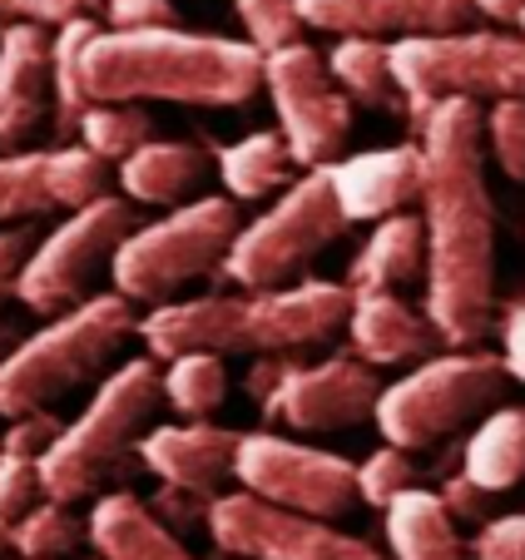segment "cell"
<instances>
[{"instance_id":"6da1fadb","label":"cell","mask_w":525,"mask_h":560,"mask_svg":"<svg viewBox=\"0 0 525 560\" xmlns=\"http://www.w3.org/2000/svg\"><path fill=\"white\" fill-rule=\"evenodd\" d=\"M427 317L446 348H476L495 303V213L486 189V119L476 100H442L421 119Z\"/></svg>"},{"instance_id":"7a4b0ae2","label":"cell","mask_w":525,"mask_h":560,"mask_svg":"<svg viewBox=\"0 0 525 560\" xmlns=\"http://www.w3.org/2000/svg\"><path fill=\"white\" fill-rule=\"evenodd\" d=\"M90 100H168V105H248L262 90V50L229 35L159 31H95L84 40Z\"/></svg>"},{"instance_id":"3957f363","label":"cell","mask_w":525,"mask_h":560,"mask_svg":"<svg viewBox=\"0 0 525 560\" xmlns=\"http://www.w3.org/2000/svg\"><path fill=\"white\" fill-rule=\"evenodd\" d=\"M159 402H164V382H159L154 362L135 358L115 368L100 382L95 402L70 427H60L50 452L40 456V497L84 501L125 481L129 456L139 452V436H144Z\"/></svg>"},{"instance_id":"277c9868","label":"cell","mask_w":525,"mask_h":560,"mask_svg":"<svg viewBox=\"0 0 525 560\" xmlns=\"http://www.w3.org/2000/svg\"><path fill=\"white\" fill-rule=\"evenodd\" d=\"M129 332H139V317L125 293H90L70 313H55L50 328L21 338L0 362V417L40 412L55 397L100 377Z\"/></svg>"},{"instance_id":"5b68a950","label":"cell","mask_w":525,"mask_h":560,"mask_svg":"<svg viewBox=\"0 0 525 560\" xmlns=\"http://www.w3.org/2000/svg\"><path fill=\"white\" fill-rule=\"evenodd\" d=\"M392 74L411 125H421L442 100H525V35H401L392 40Z\"/></svg>"},{"instance_id":"8992f818","label":"cell","mask_w":525,"mask_h":560,"mask_svg":"<svg viewBox=\"0 0 525 560\" xmlns=\"http://www.w3.org/2000/svg\"><path fill=\"white\" fill-rule=\"evenodd\" d=\"M238 229V203L219 199V194L179 203L174 213L144 223V229H129V238L109 258L115 293H125L129 303H168L194 278L223 273V258H229Z\"/></svg>"},{"instance_id":"52a82bcc","label":"cell","mask_w":525,"mask_h":560,"mask_svg":"<svg viewBox=\"0 0 525 560\" xmlns=\"http://www.w3.org/2000/svg\"><path fill=\"white\" fill-rule=\"evenodd\" d=\"M347 233V213L332 194V179L323 170H307L293 179L268 213L243 223L233 238L229 258H223V278L238 283L243 293H262V288H283L313 264L323 248H332Z\"/></svg>"},{"instance_id":"ba28073f","label":"cell","mask_w":525,"mask_h":560,"mask_svg":"<svg viewBox=\"0 0 525 560\" xmlns=\"http://www.w3.org/2000/svg\"><path fill=\"white\" fill-rule=\"evenodd\" d=\"M505 368L491 352H431L421 358V368H411L407 377H397L392 387H382L377 397V427L392 446L417 452V446L442 442L446 432H456L462 422H471L476 412L501 397Z\"/></svg>"},{"instance_id":"9c48e42d","label":"cell","mask_w":525,"mask_h":560,"mask_svg":"<svg viewBox=\"0 0 525 560\" xmlns=\"http://www.w3.org/2000/svg\"><path fill=\"white\" fill-rule=\"evenodd\" d=\"M129 229H135V203L115 199V194L74 209L70 219L55 223L31 248V258L21 268V283H15V298L40 317L70 313L74 303L90 298V278L115 258V248L129 238Z\"/></svg>"},{"instance_id":"30bf717a","label":"cell","mask_w":525,"mask_h":560,"mask_svg":"<svg viewBox=\"0 0 525 560\" xmlns=\"http://www.w3.org/2000/svg\"><path fill=\"white\" fill-rule=\"evenodd\" d=\"M262 90L273 95L278 135L288 139L298 170H323L342 159L352 139V100L313 45L288 40L278 50H262Z\"/></svg>"},{"instance_id":"8fae6325","label":"cell","mask_w":525,"mask_h":560,"mask_svg":"<svg viewBox=\"0 0 525 560\" xmlns=\"http://www.w3.org/2000/svg\"><path fill=\"white\" fill-rule=\"evenodd\" d=\"M209 536L223 556L238 560H387L323 516L283 511L253 491H219L209 501Z\"/></svg>"},{"instance_id":"7c38bea8","label":"cell","mask_w":525,"mask_h":560,"mask_svg":"<svg viewBox=\"0 0 525 560\" xmlns=\"http://www.w3.org/2000/svg\"><path fill=\"white\" fill-rule=\"evenodd\" d=\"M233 476L253 497L273 501L283 511H303V516L337 521L358 501V466L342 462L332 452L288 442L273 432H248L238 436V456H233Z\"/></svg>"},{"instance_id":"4fadbf2b","label":"cell","mask_w":525,"mask_h":560,"mask_svg":"<svg viewBox=\"0 0 525 560\" xmlns=\"http://www.w3.org/2000/svg\"><path fill=\"white\" fill-rule=\"evenodd\" d=\"M377 397H382L377 368L362 362L358 352H342V358H327L317 368H298L293 362L258 407L273 422H288L298 432H342V427L368 422L377 412Z\"/></svg>"},{"instance_id":"5bb4252c","label":"cell","mask_w":525,"mask_h":560,"mask_svg":"<svg viewBox=\"0 0 525 560\" xmlns=\"http://www.w3.org/2000/svg\"><path fill=\"white\" fill-rule=\"evenodd\" d=\"M352 288L307 278L298 288H262L243 298V352H293L327 342L337 328H347Z\"/></svg>"},{"instance_id":"9a60e30c","label":"cell","mask_w":525,"mask_h":560,"mask_svg":"<svg viewBox=\"0 0 525 560\" xmlns=\"http://www.w3.org/2000/svg\"><path fill=\"white\" fill-rule=\"evenodd\" d=\"M50 115V35L11 21L0 31V154L31 149Z\"/></svg>"},{"instance_id":"2e32d148","label":"cell","mask_w":525,"mask_h":560,"mask_svg":"<svg viewBox=\"0 0 525 560\" xmlns=\"http://www.w3.org/2000/svg\"><path fill=\"white\" fill-rule=\"evenodd\" d=\"M303 25L327 35H446L466 31L471 0H298Z\"/></svg>"},{"instance_id":"e0dca14e","label":"cell","mask_w":525,"mask_h":560,"mask_svg":"<svg viewBox=\"0 0 525 560\" xmlns=\"http://www.w3.org/2000/svg\"><path fill=\"white\" fill-rule=\"evenodd\" d=\"M327 179H332L347 223H377L387 213L421 203V144H392L352 159H332Z\"/></svg>"},{"instance_id":"ac0fdd59","label":"cell","mask_w":525,"mask_h":560,"mask_svg":"<svg viewBox=\"0 0 525 560\" xmlns=\"http://www.w3.org/2000/svg\"><path fill=\"white\" fill-rule=\"evenodd\" d=\"M233 456H238V432L213 422H179V427H154L139 436V462L194 497L213 501L219 487L233 476Z\"/></svg>"},{"instance_id":"d6986e66","label":"cell","mask_w":525,"mask_h":560,"mask_svg":"<svg viewBox=\"0 0 525 560\" xmlns=\"http://www.w3.org/2000/svg\"><path fill=\"white\" fill-rule=\"evenodd\" d=\"M139 338L154 358H179V352H243V298H168L154 303V313L139 323Z\"/></svg>"},{"instance_id":"ffe728a7","label":"cell","mask_w":525,"mask_h":560,"mask_svg":"<svg viewBox=\"0 0 525 560\" xmlns=\"http://www.w3.org/2000/svg\"><path fill=\"white\" fill-rule=\"evenodd\" d=\"M347 332H352V352L372 368H401V362H421L442 348V332L431 328V317L401 303L397 293H352V313H347Z\"/></svg>"},{"instance_id":"44dd1931","label":"cell","mask_w":525,"mask_h":560,"mask_svg":"<svg viewBox=\"0 0 525 560\" xmlns=\"http://www.w3.org/2000/svg\"><path fill=\"white\" fill-rule=\"evenodd\" d=\"M84 530L100 560H194V550L129 491H105Z\"/></svg>"},{"instance_id":"7402d4cb","label":"cell","mask_w":525,"mask_h":560,"mask_svg":"<svg viewBox=\"0 0 525 560\" xmlns=\"http://www.w3.org/2000/svg\"><path fill=\"white\" fill-rule=\"evenodd\" d=\"M421 273H427V229H421V219L411 209H401L377 219L372 238L347 268V288L352 293H382V288L397 293L401 283H411Z\"/></svg>"},{"instance_id":"603a6c76","label":"cell","mask_w":525,"mask_h":560,"mask_svg":"<svg viewBox=\"0 0 525 560\" xmlns=\"http://www.w3.org/2000/svg\"><path fill=\"white\" fill-rule=\"evenodd\" d=\"M203 149L179 139H144L129 159H119V184L135 203H184L203 184Z\"/></svg>"},{"instance_id":"cb8c5ba5","label":"cell","mask_w":525,"mask_h":560,"mask_svg":"<svg viewBox=\"0 0 525 560\" xmlns=\"http://www.w3.org/2000/svg\"><path fill=\"white\" fill-rule=\"evenodd\" d=\"M387 540L397 560H466L452 511L442 506L436 491L421 487H407L387 506Z\"/></svg>"},{"instance_id":"d4e9b609","label":"cell","mask_w":525,"mask_h":560,"mask_svg":"<svg viewBox=\"0 0 525 560\" xmlns=\"http://www.w3.org/2000/svg\"><path fill=\"white\" fill-rule=\"evenodd\" d=\"M462 471L471 476L486 497L511 491L521 481L525 476V407H495L491 417H481V427L466 442Z\"/></svg>"},{"instance_id":"484cf974","label":"cell","mask_w":525,"mask_h":560,"mask_svg":"<svg viewBox=\"0 0 525 560\" xmlns=\"http://www.w3.org/2000/svg\"><path fill=\"white\" fill-rule=\"evenodd\" d=\"M293 170H298L293 149H288V139L273 135V129H258V135L238 139V144H229L219 154L223 189H229V199H243V203L283 194L288 184H293Z\"/></svg>"},{"instance_id":"4316f807","label":"cell","mask_w":525,"mask_h":560,"mask_svg":"<svg viewBox=\"0 0 525 560\" xmlns=\"http://www.w3.org/2000/svg\"><path fill=\"white\" fill-rule=\"evenodd\" d=\"M327 70L342 85V95L352 105L368 109H397L401 90L397 74H392V45L377 35H337L332 55H327Z\"/></svg>"},{"instance_id":"83f0119b","label":"cell","mask_w":525,"mask_h":560,"mask_svg":"<svg viewBox=\"0 0 525 560\" xmlns=\"http://www.w3.org/2000/svg\"><path fill=\"white\" fill-rule=\"evenodd\" d=\"M100 31L95 15L70 21L50 35V129L60 139H70L80 129L84 109L95 105L90 90H84V40Z\"/></svg>"},{"instance_id":"f1b7e54d","label":"cell","mask_w":525,"mask_h":560,"mask_svg":"<svg viewBox=\"0 0 525 560\" xmlns=\"http://www.w3.org/2000/svg\"><path fill=\"white\" fill-rule=\"evenodd\" d=\"M159 382H164V402L184 422H209L229 397V368L219 352H179L168 358V372Z\"/></svg>"},{"instance_id":"f546056e","label":"cell","mask_w":525,"mask_h":560,"mask_svg":"<svg viewBox=\"0 0 525 560\" xmlns=\"http://www.w3.org/2000/svg\"><path fill=\"white\" fill-rule=\"evenodd\" d=\"M55 213L50 194V149H15L0 154V223Z\"/></svg>"},{"instance_id":"4dcf8cb0","label":"cell","mask_w":525,"mask_h":560,"mask_svg":"<svg viewBox=\"0 0 525 560\" xmlns=\"http://www.w3.org/2000/svg\"><path fill=\"white\" fill-rule=\"evenodd\" d=\"M74 135H80V144L95 149L100 159L119 164V159H129L144 139H154V119L139 105H129V100H95V105L84 109Z\"/></svg>"},{"instance_id":"1f68e13d","label":"cell","mask_w":525,"mask_h":560,"mask_svg":"<svg viewBox=\"0 0 525 560\" xmlns=\"http://www.w3.org/2000/svg\"><path fill=\"white\" fill-rule=\"evenodd\" d=\"M50 194L55 209H84L109 194V159H100L90 144H55L50 149Z\"/></svg>"},{"instance_id":"d6a6232c","label":"cell","mask_w":525,"mask_h":560,"mask_svg":"<svg viewBox=\"0 0 525 560\" xmlns=\"http://www.w3.org/2000/svg\"><path fill=\"white\" fill-rule=\"evenodd\" d=\"M80 546V521L70 516V501H35L11 530V550L21 560H60Z\"/></svg>"},{"instance_id":"836d02e7","label":"cell","mask_w":525,"mask_h":560,"mask_svg":"<svg viewBox=\"0 0 525 560\" xmlns=\"http://www.w3.org/2000/svg\"><path fill=\"white\" fill-rule=\"evenodd\" d=\"M40 501V462L31 456H0V560H11V530Z\"/></svg>"},{"instance_id":"e575fe53","label":"cell","mask_w":525,"mask_h":560,"mask_svg":"<svg viewBox=\"0 0 525 560\" xmlns=\"http://www.w3.org/2000/svg\"><path fill=\"white\" fill-rule=\"evenodd\" d=\"M486 144L505 179L525 184V100H491L486 115Z\"/></svg>"},{"instance_id":"d590c367","label":"cell","mask_w":525,"mask_h":560,"mask_svg":"<svg viewBox=\"0 0 525 560\" xmlns=\"http://www.w3.org/2000/svg\"><path fill=\"white\" fill-rule=\"evenodd\" d=\"M417 481V471H411V456L401 452V446H377V452L368 456V462L358 466V497L368 501V506H382L387 511L392 501L401 497V491Z\"/></svg>"},{"instance_id":"8d00e7d4","label":"cell","mask_w":525,"mask_h":560,"mask_svg":"<svg viewBox=\"0 0 525 560\" xmlns=\"http://www.w3.org/2000/svg\"><path fill=\"white\" fill-rule=\"evenodd\" d=\"M233 5H238V21L258 50H278V45L298 40V31H303L298 0H233Z\"/></svg>"},{"instance_id":"74e56055","label":"cell","mask_w":525,"mask_h":560,"mask_svg":"<svg viewBox=\"0 0 525 560\" xmlns=\"http://www.w3.org/2000/svg\"><path fill=\"white\" fill-rule=\"evenodd\" d=\"M100 11H105V0H0V21H31V25H50V31Z\"/></svg>"},{"instance_id":"f35d334b","label":"cell","mask_w":525,"mask_h":560,"mask_svg":"<svg viewBox=\"0 0 525 560\" xmlns=\"http://www.w3.org/2000/svg\"><path fill=\"white\" fill-rule=\"evenodd\" d=\"M55 436H60V422L50 417V407H40V412H25V417H15V427L5 432V442H0V456H31V462H40V456L50 452Z\"/></svg>"},{"instance_id":"ab89813d","label":"cell","mask_w":525,"mask_h":560,"mask_svg":"<svg viewBox=\"0 0 525 560\" xmlns=\"http://www.w3.org/2000/svg\"><path fill=\"white\" fill-rule=\"evenodd\" d=\"M476 560H525V511L521 516H495L476 530L471 540Z\"/></svg>"},{"instance_id":"60d3db41","label":"cell","mask_w":525,"mask_h":560,"mask_svg":"<svg viewBox=\"0 0 525 560\" xmlns=\"http://www.w3.org/2000/svg\"><path fill=\"white\" fill-rule=\"evenodd\" d=\"M109 31H159V25H179L174 0H105Z\"/></svg>"},{"instance_id":"b9f144b4","label":"cell","mask_w":525,"mask_h":560,"mask_svg":"<svg viewBox=\"0 0 525 560\" xmlns=\"http://www.w3.org/2000/svg\"><path fill=\"white\" fill-rule=\"evenodd\" d=\"M35 248V229L31 223H15V229H0V303L15 298V283H21V268Z\"/></svg>"},{"instance_id":"7bdbcfd3","label":"cell","mask_w":525,"mask_h":560,"mask_svg":"<svg viewBox=\"0 0 525 560\" xmlns=\"http://www.w3.org/2000/svg\"><path fill=\"white\" fill-rule=\"evenodd\" d=\"M442 506L452 511V521H481V511H486V491L476 487L466 471H456L452 481H446V491H442Z\"/></svg>"},{"instance_id":"ee69618b","label":"cell","mask_w":525,"mask_h":560,"mask_svg":"<svg viewBox=\"0 0 525 560\" xmlns=\"http://www.w3.org/2000/svg\"><path fill=\"white\" fill-rule=\"evenodd\" d=\"M501 368L515 382H525V303H515L505 313V338H501Z\"/></svg>"},{"instance_id":"f6af8a7d","label":"cell","mask_w":525,"mask_h":560,"mask_svg":"<svg viewBox=\"0 0 525 560\" xmlns=\"http://www.w3.org/2000/svg\"><path fill=\"white\" fill-rule=\"evenodd\" d=\"M471 5H476V15H486L495 25H515L525 11V0H471Z\"/></svg>"},{"instance_id":"bcb514c9","label":"cell","mask_w":525,"mask_h":560,"mask_svg":"<svg viewBox=\"0 0 525 560\" xmlns=\"http://www.w3.org/2000/svg\"><path fill=\"white\" fill-rule=\"evenodd\" d=\"M11 348H15V332H11V328H0V362L11 358Z\"/></svg>"},{"instance_id":"7dc6e473","label":"cell","mask_w":525,"mask_h":560,"mask_svg":"<svg viewBox=\"0 0 525 560\" xmlns=\"http://www.w3.org/2000/svg\"><path fill=\"white\" fill-rule=\"evenodd\" d=\"M515 25H521V35H525V11H521V21H515Z\"/></svg>"}]
</instances>
